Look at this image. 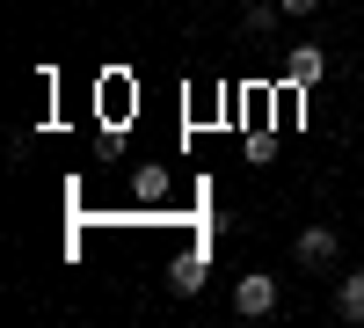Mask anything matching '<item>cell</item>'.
I'll return each instance as SVG.
<instances>
[{"label": "cell", "instance_id": "1", "mask_svg": "<svg viewBox=\"0 0 364 328\" xmlns=\"http://www.w3.org/2000/svg\"><path fill=\"white\" fill-rule=\"evenodd\" d=\"M233 314H248V321L277 314V277H269V270H248V277L233 285Z\"/></svg>", "mask_w": 364, "mask_h": 328}, {"label": "cell", "instance_id": "2", "mask_svg": "<svg viewBox=\"0 0 364 328\" xmlns=\"http://www.w3.org/2000/svg\"><path fill=\"white\" fill-rule=\"evenodd\" d=\"M336 248H343L336 226H306V233H299V263H306V270H328V263H336Z\"/></svg>", "mask_w": 364, "mask_h": 328}, {"label": "cell", "instance_id": "3", "mask_svg": "<svg viewBox=\"0 0 364 328\" xmlns=\"http://www.w3.org/2000/svg\"><path fill=\"white\" fill-rule=\"evenodd\" d=\"M321 73H328V51H321V44H299V51L284 58V80H291V88H314Z\"/></svg>", "mask_w": 364, "mask_h": 328}, {"label": "cell", "instance_id": "4", "mask_svg": "<svg viewBox=\"0 0 364 328\" xmlns=\"http://www.w3.org/2000/svg\"><path fill=\"white\" fill-rule=\"evenodd\" d=\"M168 292H175V300H197V292H204V255H175Z\"/></svg>", "mask_w": 364, "mask_h": 328}, {"label": "cell", "instance_id": "5", "mask_svg": "<svg viewBox=\"0 0 364 328\" xmlns=\"http://www.w3.org/2000/svg\"><path fill=\"white\" fill-rule=\"evenodd\" d=\"M336 314H343V321H364V270H343V285H336Z\"/></svg>", "mask_w": 364, "mask_h": 328}, {"label": "cell", "instance_id": "6", "mask_svg": "<svg viewBox=\"0 0 364 328\" xmlns=\"http://www.w3.org/2000/svg\"><path fill=\"white\" fill-rule=\"evenodd\" d=\"M161 190H168V183H161V168H139V175H132V197H146V204H154Z\"/></svg>", "mask_w": 364, "mask_h": 328}, {"label": "cell", "instance_id": "7", "mask_svg": "<svg viewBox=\"0 0 364 328\" xmlns=\"http://www.w3.org/2000/svg\"><path fill=\"white\" fill-rule=\"evenodd\" d=\"M277 15H284V8H277V0H255V8H248V15H240V22H248V29H269V22H277Z\"/></svg>", "mask_w": 364, "mask_h": 328}, {"label": "cell", "instance_id": "8", "mask_svg": "<svg viewBox=\"0 0 364 328\" xmlns=\"http://www.w3.org/2000/svg\"><path fill=\"white\" fill-rule=\"evenodd\" d=\"M277 8H284V15H314L321 0H277Z\"/></svg>", "mask_w": 364, "mask_h": 328}]
</instances>
